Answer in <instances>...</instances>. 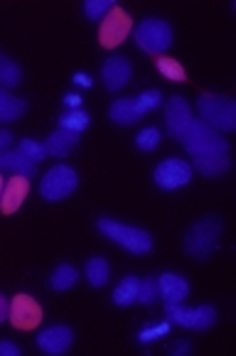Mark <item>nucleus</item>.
<instances>
[{
	"label": "nucleus",
	"instance_id": "nucleus-33",
	"mask_svg": "<svg viewBox=\"0 0 236 356\" xmlns=\"http://www.w3.org/2000/svg\"><path fill=\"white\" fill-rule=\"evenodd\" d=\"M20 346L13 341H0V356H20Z\"/></svg>",
	"mask_w": 236,
	"mask_h": 356
},
{
	"label": "nucleus",
	"instance_id": "nucleus-37",
	"mask_svg": "<svg viewBox=\"0 0 236 356\" xmlns=\"http://www.w3.org/2000/svg\"><path fill=\"white\" fill-rule=\"evenodd\" d=\"M10 143H13V133L10 131H0V152L8 150V147H10Z\"/></svg>",
	"mask_w": 236,
	"mask_h": 356
},
{
	"label": "nucleus",
	"instance_id": "nucleus-1",
	"mask_svg": "<svg viewBox=\"0 0 236 356\" xmlns=\"http://www.w3.org/2000/svg\"><path fill=\"white\" fill-rule=\"evenodd\" d=\"M221 229H224V221L217 214L205 216V219L189 226L187 234H184V251H187V256L197 258V261L210 258L219 248Z\"/></svg>",
	"mask_w": 236,
	"mask_h": 356
},
{
	"label": "nucleus",
	"instance_id": "nucleus-32",
	"mask_svg": "<svg viewBox=\"0 0 236 356\" xmlns=\"http://www.w3.org/2000/svg\"><path fill=\"white\" fill-rule=\"evenodd\" d=\"M155 300H157V278L141 280V288H138V302L152 305Z\"/></svg>",
	"mask_w": 236,
	"mask_h": 356
},
{
	"label": "nucleus",
	"instance_id": "nucleus-39",
	"mask_svg": "<svg viewBox=\"0 0 236 356\" xmlns=\"http://www.w3.org/2000/svg\"><path fill=\"white\" fill-rule=\"evenodd\" d=\"M3 187H6V179H3V172H0V197H3Z\"/></svg>",
	"mask_w": 236,
	"mask_h": 356
},
{
	"label": "nucleus",
	"instance_id": "nucleus-18",
	"mask_svg": "<svg viewBox=\"0 0 236 356\" xmlns=\"http://www.w3.org/2000/svg\"><path fill=\"white\" fill-rule=\"evenodd\" d=\"M109 118L116 123V126H133L143 118L138 113V106H136V99H118L111 104L109 108Z\"/></svg>",
	"mask_w": 236,
	"mask_h": 356
},
{
	"label": "nucleus",
	"instance_id": "nucleus-31",
	"mask_svg": "<svg viewBox=\"0 0 236 356\" xmlns=\"http://www.w3.org/2000/svg\"><path fill=\"white\" fill-rule=\"evenodd\" d=\"M17 150H20L25 157H30L32 163H42V160H45V155H47V150H45V145H42V143L32 140V138H22V140H20V145H17Z\"/></svg>",
	"mask_w": 236,
	"mask_h": 356
},
{
	"label": "nucleus",
	"instance_id": "nucleus-34",
	"mask_svg": "<svg viewBox=\"0 0 236 356\" xmlns=\"http://www.w3.org/2000/svg\"><path fill=\"white\" fill-rule=\"evenodd\" d=\"M8 314H10V300L0 293V325L8 320Z\"/></svg>",
	"mask_w": 236,
	"mask_h": 356
},
{
	"label": "nucleus",
	"instance_id": "nucleus-30",
	"mask_svg": "<svg viewBox=\"0 0 236 356\" xmlns=\"http://www.w3.org/2000/svg\"><path fill=\"white\" fill-rule=\"evenodd\" d=\"M168 332H170V322H155V325H148L138 332V341L141 344H150V341L168 337Z\"/></svg>",
	"mask_w": 236,
	"mask_h": 356
},
{
	"label": "nucleus",
	"instance_id": "nucleus-11",
	"mask_svg": "<svg viewBox=\"0 0 236 356\" xmlns=\"http://www.w3.org/2000/svg\"><path fill=\"white\" fill-rule=\"evenodd\" d=\"M192 121H194V113H192V106L187 104V99L173 96L165 104V128H168V133L173 138H182Z\"/></svg>",
	"mask_w": 236,
	"mask_h": 356
},
{
	"label": "nucleus",
	"instance_id": "nucleus-7",
	"mask_svg": "<svg viewBox=\"0 0 236 356\" xmlns=\"http://www.w3.org/2000/svg\"><path fill=\"white\" fill-rule=\"evenodd\" d=\"M79 187V175L69 165H54L52 170H47V175L42 177L40 184V194L47 202H62L69 194H74Z\"/></svg>",
	"mask_w": 236,
	"mask_h": 356
},
{
	"label": "nucleus",
	"instance_id": "nucleus-38",
	"mask_svg": "<svg viewBox=\"0 0 236 356\" xmlns=\"http://www.w3.org/2000/svg\"><path fill=\"white\" fill-rule=\"evenodd\" d=\"M189 341H178V344H173V354H178V356H184V354H189Z\"/></svg>",
	"mask_w": 236,
	"mask_h": 356
},
{
	"label": "nucleus",
	"instance_id": "nucleus-5",
	"mask_svg": "<svg viewBox=\"0 0 236 356\" xmlns=\"http://www.w3.org/2000/svg\"><path fill=\"white\" fill-rule=\"evenodd\" d=\"M136 44L143 52L152 54V57H163L173 44V27L170 22L160 20V17H148L138 25L136 30Z\"/></svg>",
	"mask_w": 236,
	"mask_h": 356
},
{
	"label": "nucleus",
	"instance_id": "nucleus-24",
	"mask_svg": "<svg viewBox=\"0 0 236 356\" xmlns=\"http://www.w3.org/2000/svg\"><path fill=\"white\" fill-rule=\"evenodd\" d=\"M22 81V69L20 64L13 62L8 54L0 52V86L3 89H13Z\"/></svg>",
	"mask_w": 236,
	"mask_h": 356
},
{
	"label": "nucleus",
	"instance_id": "nucleus-12",
	"mask_svg": "<svg viewBox=\"0 0 236 356\" xmlns=\"http://www.w3.org/2000/svg\"><path fill=\"white\" fill-rule=\"evenodd\" d=\"M133 67L126 57L116 54V57H109L101 67V79H104V86L109 91H121L123 86L131 81Z\"/></svg>",
	"mask_w": 236,
	"mask_h": 356
},
{
	"label": "nucleus",
	"instance_id": "nucleus-21",
	"mask_svg": "<svg viewBox=\"0 0 236 356\" xmlns=\"http://www.w3.org/2000/svg\"><path fill=\"white\" fill-rule=\"evenodd\" d=\"M138 288H141V280L136 275H128L118 283V288L113 290V305L118 307H131L138 302Z\"/></svg>",
	"mask_w": 236,
	"mask_h": 356
},
{
	"label": "nucleus",
	"instance_id": "nucleus-3",
	"mask_svg": "<svg viewBox=\"0 0 236 356\" xmlns=\"http://www.w3.org/2000/svg\"><path fill=\"white\" fill-rule=\"evenodd\" d=\"M180 140H182L184 150H187L192 157L229 155V140H224L221 133H217L214 128L197 121V118L189 123V128L184 131V136L180 138Z\"/></svg>",
	"mask_w": 236,
	"mask_h": 356
},
{
	"label": "nucleus",
	"instance_id": "nucleus-29",
	"mask_svg": "<svg viewBox=\"0 0 236 356\" xmlns=\"http://www.w3.org/2000/svg\"><path fill=\"white\" fill-rule=\"evenodd\" d=\"M160 138H163V133L157 131V128H143L136 136V147L143 152H150L160 145Z\"/></svg>",
	"mask_w": 236,
	"mask_h": 356
},
{
	"label": "nucleus",
	"instance_id": "nucleus-28",
	"mask_svg": "<svg viewBox=\"0 0 236 356\" xmlns=\"http://www.w3.org/2000/svg\"><path fill=\"white\" fill-rule=\"evenodd\" d=\"M136 106H138V113L145 115L150 113V111L160 108L163 106V94L157 89H150V91H143V94L136 96Z\"/></svg>",
	"mask_w": 236,
	"mask_h": 356
},
{
	"label": "nucleus",
	"instance_id": "nucleus-14",
	"mask_svg": "<svg viewBox=\"0 0 236 356\" xmlns=\"http://www.w3.org/2000/svg\"><path fill=\"white\" fill-rule=\"evenodd\" d=\"M72 330L64 325H57V327H47V330L40 332V337H37V346L42 351H47V354H64V351L72 346Z\"/></svg>",
	"mask_w": 236,
	"mask_h": 356
},
{
	"label": "nucleus",
	"instance_id": "nucleus-16",
	"mask_svg": "<svg viewBox=\"0 0 236 356\" xmlns=\"http://www.w3.org/2000/svg\"><path fill=\"white\" fill-rule=\"evenodd\" d=\"M0 172L20 175V177H35L37 163H32L30 157H25L20 150H3L0 152Z\"/></svg>",
	"mask_w": 236,
	"mask_h": 356
},
{
	"label": "nucleus",
	"instance_id": "nucleus-27",
	"mask_svg": "<svg viewBox=\"0 0 236 356\" xmlns=\"http://www.w3.org/2000/svg\"><path fill=\"white\" fill-rule=\"evenodd\" d=\"M116 8V0H86L84 3V15L89 20H104L111 10Z\"/></svg>",
	"mask_w": 236,
	"mask_h": 356
},
{
	"label": "nucleus",
	"instance_id": "nucleus-8",
	"mask_svg": "<svg viewBox=\"0 0 236 356\" xmlns=\"http://www.w3.org/2000/svg\"><path fill=\"white\" fill-rule=\"evenodd\" d=\"M131 30H133L131 15H128V13L123 10L121 6H116L113 10H111L109 15L101 20V25H99V42H101V47L113 49V47H118V44H123V42H126V37L131 35Z\"/></svg>",
	"mask_w": 236,
	"mask_h": 356
},
{
	"label": "nucleus",
	"instance_id": "nucleus-15",
	"mask_svg": "<svg viewBox=\"0 0 236 356\" xmlns=\"http://www.w3.org/2000/svg\"><path fill=\"white\" fill-rule=\"evenodd\" d=\"M157 295L165 300V305L182 302L189 295V283L178 273H163L157 275Z\"/></svg>",
	"mask_w": 236,
	"mask_h": 356
},
{
	"label": "nucleus",
	"instance_id": "nucleus-20",
	"mask_svg": "<svg viewBox=\"0 0 236 356\" xmlns=\"http://www.w3.org/2000/svg\"><path fill=\"white\" fill-rule=\"evenodd\" d=\"M27 111V104L17 96H13L8 89L0 86V121H17Z\"/></svg>",
	"mask_w": 236,
	"mask_h": 356
},
{
	"label": "nucleus",
	"instance_id": "nucleus-6",
	"mask_svg": "<svg viewBox=\"0 0 236 356\" xmlns=\"http://www.w3.org/2000/svg\"><path fill=\"white\" fill-rule=\"evenodd\" d=\"M165 317L168 322L184 330H210L217 322V309L212 305H197V307H182V302L165 305Z\"/></svg>",
	"mask_w": 236,
	"mask_h": 356
},
{
	"label": "nucleus",
	"instance_id": "nucleus-19",
	"mask_svg": "<svg viewBox=\"0 0 236 356\" xmlns=\"http://www.w3.org/2000/svg\"><path fill=\"white\" fill-rule=\"evenodd\" d=\"M194 168H197L200 175H205V177H221L224 172H229L231 160H229V155L194 157Z\"/></svg>",
	"mask_w": 236,
	"mask_h": 356
},
{
	"label": "nucleus",
	"instance_id": "nucleus-25",
	"mask_svg": "<svg viewBox=\"0 0 236 356\" xmlns=\"http://www.w3.org/2000/svg\"><path fill=\"white\" fill-rule=\"evenodd\" d=\"M155 67H157V72L168 79V81H175V84H184V81H187V72H184V67L178 62V59H173V57H157L155 59Z\"/></svg>",
	"mask_w": 236,
	"mask_h": 356
},
{
	"label": "nucleus",
	"instance_id": "nucleus-9",
	"mask_svg": "<svg viewBox=\"0 0 236 356\" xmlns=\"http://www.w3.org/2000/svg\"><path fill=\"white\" fill-rule=\"evenodd\" d=\"M8 320H10V325L15 327V330L32 332L42 322V307H40V302H37L32 295L20 293L10 300V314H8Z\"/></svg>",
	"mask_w": 236,
	"mask_h": 356
},
{
	"label": "nucleus",
	"instance_id": "nucleus-10",
	"mask_svg": "<svg viewBox=\"0 0 236 356\" xmlns=\"http://www.w3.org/2000/svg\"><path fill=\"white\" fill-rule=\"evenodd\" d=\"M192 165L180 160V157H168L163 163L155 168V184L165 192H173V189H180L192 179Z\"/></svg>",
	"mask_w": 236,
	"mask_h": 356
},
{
	"label": "nucleus",
	"instance_id": "nucleus-13",
	"mask_svg": "<svg viewBox=\"0 0 236 356\" xmlns=\"http://www.w3.org/2000/svg\"><path fill=\"white\" fill-rule=\"evenodd\" d=\"M27 194H30V179L20 177V175H13L10 179L3 187V197H0V211L6 216L15 214L22 204H25Z\"/></svg>",
	"mask_w": 236,
	"mask_h": 356
},
{
	"label": "nucleus",
	"instance_id": "nucleus-17",
	"mask_svg": "<svg viewBox=\"0 0 236 356\" xmlns=\"http://www.w3.org/2000/svg\"><path fill=\"white\" fill-rule=\"evenodd\" d=\"M77 145H79V133L59 128V131H54L52 136L47 138L45 150H47V155H52V157H67Z\"/></svg>",
	"mask_w": 236,
	"mask_h": 356
},
{
	"label": "nucleus",
	"instance_id": "nucleus-2",
	"mask_svg": "<svg viewBox=\"0 0 236 356\" xmlns=\"http://www.w3.org/2000/svg\"><path fill=\"white\" fill-rule=\"evenodd\" d=\"M197 111H200V121L214 128L217 133L236 131V101L231 96L202 94L197 99Z\"/></svg>",
	"mask_w": 236,
	"mask_h": 356
},
{
	"label": "nucleus",
	"instance_id": "nucleus-22",
	"mask_svg": "<svg viewBox=\"0 0 236 356\" xmlns=\"http://www.w3.org/2000/svg\"><path fill=\"white\" fill-rule=\"evenodd\" d=\"M84 275H86V280H89V285L104 288V285L109 283V261L101 256L89 258L84 266Z\"/></svg>",
	"mask_w": 236,
	"mask_h": 356
},
{
	"label": "nucleus",
	"instance_id": "nucleus-26",
	"mask_svg": "<svg viewBox=\"0 0 236 356\" xmlns=\"http://www.w3.org/2000/svg\"><path fill=\"white\" fill-rule=\"evenodd\" d=\"M89 113L86 111H64L62 115H59V128H64V131H72V133H81L89 128Z\"/></svg>",
	"mask_w": 236,
	"mask_h": 356
},
{
	"label": "nucleus",
	"instance_id": "nucleus-36",
	"mask_svg": "<svg viewBox=\"0 0 236 356\" xmlns=\"http://www.w3.org/2000/svg\"><path fill=\"white\" fill-rule=\"evenodd\" d=\"M72 81H74V84H77V86H84V89H89V86L94 84V81H91L89 74H79V72L72 76Z\"/></svg>",
	"mask_w": 236,
	"mask_h": 356
},
{
	"label": "nucleus",
	"instance_id": "nucleus-35",
	"mask_svg": "<svg viewBox=\"0 0 236 356\" xmlns=\"http://www.w3.org/2000/svg\"><path fill=\"white\" fill-rule=\"evenodd\" d=\"M81 101H84V99H81L79 94H67V96H64V104L69 106V111H79V108H81Z\"/></svg>",
	"mask_w": 236,
	"mask_h": 356
},
{
	"label": "nucleus",
	"instance_id": "nucleus-4",
	"mask_svg": "<svg viewBox=\"0 0 236 356\" xmlns=\"http://www.w3.org/2000/svg\"><path fill=\"white\" fill-rule=\"evenodd\" d=\"M99 231L111 238L113 243H118L121 248H126L128 253H136V256H143V253H150L152 248V238L148 231L138 229V226H128L121 224L118 219H111V216H101L96 221Z\"/></svg>",
	"mask_w": 236,
	"mask_h": 356
},
{
	"label": "nucleus",
	"instance_id": "nucleus-23",
	"mask_svg": "<svg viewBox=\"0 0 236 356\" xmlns=\"http://www.w3.org/2000/svg\"><path fill=\"white\" fill-rule=\"evenodd\" d=\"M79 280V273L74 266H67V263H62V266H57L52 270V275H49V288L57 290V293H64V290L74 288Z\"/></svg>",
	"mask_w": 236,
	"mask_h": 356
}]
</instances>
